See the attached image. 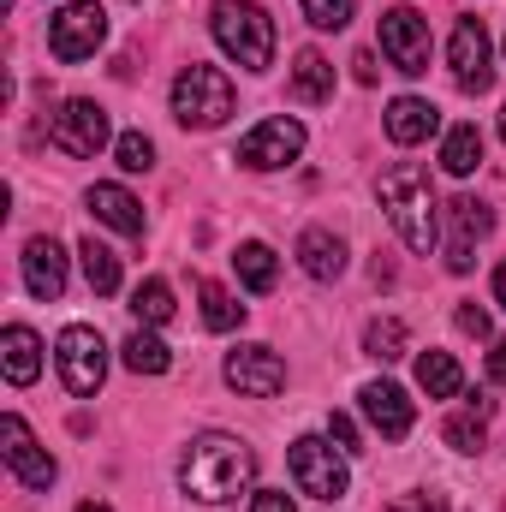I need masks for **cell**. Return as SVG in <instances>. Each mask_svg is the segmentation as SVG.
Masks as SVG:
<instances>
[{
	"instance_id": "cell-1",
	"label": "cell",
	"mask_w": 506,
	"mask_h": 512,
	"mask_svg": "<svg viewBox=\"0 0 506 512\" xmlns=\"http://www.w3.org/2000/svg\"><path fill=\"white\" fill-rule=\"evenodd\" d=\"M256 477V453L239 441V435H197L179 459V483L191 501L203 507H221L233 495H245Z\"/></svg>"
},
{
	"instance_id": "cell-2",
	"label": "cell",
	"mask_w": 506,
	"mask_h": 512,
	"mask_svg": "<svg viewBox=\"0 0 506 512\" xmlns=\"http://www.w3.org/2000/svg\"><path fill=\"white\" fill-rule=\"evenodd\" d=\"M381 209H387V221L399 227V239L417 256L435 251L441 227H435V185H429V167L393 161V167L381 173Z\"/></svg>"
},
{
	"instance_id": "cell-3",
	"label": "cell",
	"mask_w": 506,
	"mask_h": 512,
	"mask_svg": "<svg viewBox=\"0 0 506 512\" xmlns=\"http://www.w3.org/2000/svg\"><path fill=\"white\" fill-rule=\"evenodd\" d=\"M209 30L245 72H268V60H274V18L256 0H215L209 6Z\"/></svg>"
},
{
	"instance_id": "cell-4",
	"label": "cell",
	"mask_w": 506,
	"mask_h": 512,
	"mask_svg": "<svg viewBox=\"0 0 506 512\" xmlns=\"http://www.w3.org/2000/svg\"><path fill=\"white\" fill-rule=\"evenodd\" d=\"M233 78L221 72V66H203V60H191L179 78H173V120L191 131H215L233 120Z\"/></svg>"
},
{
	"instance_id": "cell-5",
	"label": "cell",
	"mask_w": 506,
	"mask_h": 512,
	"mask_svg": "<svg viewBox=\"0 0 506 512\" xmlns=\"http://www.w3.org/2000/svg\"><path fill=\"white\" fill-rule=\"evenodd\" d=\"M102 42H108V12H102L96 0H72V6H60V12L48 18V54L66 60V66L90 60Z\"/></svg>"
},
{
	"instance_id": "cell-6",
	"label": "cell",
	"mask_w": 506,
	"mask_h": 512,
	"mask_svg": "<svg viewBox=\"0 0 506 512\" xmlns=\"http://www.w3.org/2000/svg\"><path fill=\"white\" fill-rule=\"evenodd\" d=\"M54 364H60V382L72 387L78 399H90L102 376H108V340L96 334V328H84V322H72L60 340H54Z\"/></svg>"
},
{
	"instance_id": "cell-7",
	"label": "cell",
	"mask_w": 506,
	"mask_h": 512,
	"mask_svg": "<svg viewBox=\"0 0 506 512\" xmlns=\"http://www.w3.org/2000/svg\"><path fill=\"white\" fill-rule=\"evenodd\" d=\"M381 54H387L405 78H423V72H429V54H435L429 18H417L411 6H387V12H381Z\"/></svg>"
},
{
	"instance_id": "cell-8",
	"label": "cell",
	"mask_w": 506,
	"mask_h": 512,
	"mask_svg": "<svg viewBox=\"0 0 506 512\" xmlns=\"http://www.w3.org/2000/svg\"><path fill=\"white\" fill-rule=\"evenodd\" d=\"M292 477L310 501H340L346 495V459L322 441V435H298L292 441Z\"/></svg>"
},
{
	"instance_id": "cell-9",
	"label": "cell",
	"mask_w": 506,
	"mask_h": 512,
	"mask_svg": "<svg viewBox=\"0 0 506 512\" xmlns=\"http://www.w3.org/2000/svg\"><path fill=\"white\" fill-rule=\"evenodd\" d=\"M298 155H304V126L286 120V114H274V120H262L256 131H245V143H239L233 161H245L256 173H274V167H286V161H298Z\"/></svg>"
},
{
	"instance_id": "cell-10",
	"label": "cell",
	"mask_w": 506,
	"mask_h": 512,
	"mask_svg": "<svg viewBox=\"0 0 506 512\" xmlns=\"http://www.w3.org/2000/svg\"><path fill=\"white\" fill-rule=\"evenodd\" d=\"M54 149H66V155H78V161H90L102 143H108V114L90 102V96H72V102H60V114H54Z\"/></svg>"
},
{
	"instance_id": "cell-11",
	"label": "cell",
	"mask_w": 506,
	"mask_h": 512,
	"mask_svg": "<svg viewBox=\"0 0 506 512\" xmlns=\"http://www.w3.org/2000/svg\"><path fill=\"white\" fill-rule=\"evenodd\" d=\"M447 54H453V78H459V90H465V96H483V90L495 84V66H489V30H483V18H459V24H453V42H447Z\"/></svg>"
},
{
	"instance_id": "cell-12",
	"label": "cell",
	"mask_w": 506,
	"mask_h": 512,
	"mask_svg": "<svg viewBox=\"0 0 506 512\" xmlns=\"http://www.w3.org/2000/svg\"><path fill=\"white\" fill-rule=\"evenodd\" d=\"M0 453H6V465H12V477H18L24 489H48V483H54V459L36 447V435L24 429L18 411L0 417Z\"/></svg>"
},
{
	"instance_id": "cell-13",
	"label": "cell",
	"mask_w": 506,
	"mask_h": 512,
	"mask_svg": "<svg viewBox=\"0 0 506 512\" xmlns=\"http://www.w3.org/2000/svg\"><path fill=\"white\" fill-rule=\"evenodd\" d=\"M447 221H453V239H447V268H453V274H471L477 245L489 239L495 215H489V203H477V197H453V203H447Z\"/></svg>"
},
{
	"instance_id": "cell-14",
	"label": "cell",
	"mask_w": 506,
	"mask_h": 512,
	"mask_svg": "<svg viewBox=\"0 0 506 512\" xmlns=\"http://www.w3.org/2000/svg\"><path fill=\"white\" fill-rule=\"evenodd\" d=\"M227 382L251 399H274L286 387V364L274 358V346H239V352H227Z\"/></svg>"
},
{
	"instance_id": "cell-15",
	"label": "cell",
	"mask_w": 506,
	"mask_h": 512,
	"mask_svg": "<svg viewBox=\"0 0 506 512\" xmlns=\"http://www.w3.org/2000/svg\"><path fill=\"white\" fill-rule=\"evenodd\" d=\"M24 292H30V298H42V304L66 292V251H60L48 233L24 245Z\"/></svg>"
},
{
	"instance_id": "cell-16",
	"label": "cell",
	"mask_w": 506,
	"mask_h": 512,
	"mask_svg": "<svg viewBox=\"0 0 506 512\" xmlns=\"http://www.w3.org/2000/svg\"><path fill=\"white\" fill-rule=\"evenodd\" d=\"M358 399H364V417L376 423V429L387 435V441H405V435H411V423H417V411H411V399H405V387H393V382H370L364 393H358Z\"/></svg>"
},
{
	"instance_id": "cell-17",
	"label": "cell",
	"mask_w": 506,
	"mask_h": 512,
	"mask_svg": "<svg viewBox=\"0 0 506 512\" xmlns=\"http://www.w3.org/2000/svg\"><path fill=\"white\" fill-rule=\"evenodd\" d=\"M90 215H96L102 227L126 233V239H143V203L131 197L126 185H96V191H90Z\"/></svg>"
},
{
	"instance_id": "cell-18",
	"label": "cell",
	"mask_w": 506,
	"mask_h": 512,
	"mask_svg": "<svg viewBox=\"0 0 506 512\" xmlns=\"http://www.w3.org/2000/svg\"><path fill=\"white\" fill-rule=\"evenodd\" d=\"M298 262H304L310 280H340V274H346V245H340V233L304 227V233H298Z\"/></svg>"
},
{
	"instance_id": "cell-19",
	"label": "cell",
	"mask_w": 506,
	"mask_h": 512,
	"mask_svg": "<svg viewBox=\"0 0 506 512\" xmlns=\"http://www.w3.org/2000/svg\"><path fill=\"white\" fill-rule=\"evenodd\" d=\"M0 364H6V382L12 387H30L36 370H42V340H36L24 322H12V328L0 334Z\"/></svg>"
},
{
	"instance_id": "cell-20",
	"label": "cell",
	"mask_w": 506,
	"mask_h": 512,
	"mask_svg": "<svg viewBox=\"0 0 506 512\" xmlns=\"http://www.w3.org/2000/svg\"><path fill=\"white\" fill-rule=\"evenodd\" d=\"M435 126H441V114H435L423 96H399V102H387V137H393V143L411 149V143H423Z\"/></svg>"
},
{
	"instance_id": "cell-21",
	"label": "cell",
	"mask_w": 506,
	"mask_h": 512,
	"mask_svg": "<svg viewBox=\"0 0 506 512\" xmlns=\"http://www.w3.org/2000/svg\"><path fill=\"white\" fill-rule=\"evenodd\" d=\"M286 96H292V102H328V96H334V66H328V54L298 48V66H292Z\"/></svg>"
},
{
	"instance_id": "cell-22",
	"label": "cell",
	"mask_w": 506,
	"mask_h": 512,
	"mask_svg": "<svg viewBox=\"0 0 506 512\" xmlns=\"http://www.w3.org/2000/svg\"><path fill=\"white\" fill-rule=\"evenodd\" d=\"M417 387L429 399H459L465 393V370L453 364V352H423L417 358Z\"/></svg>"
},
{
	"instance_id": "cell-23",
	"label": "cell",
	"mask_w": 506,
	"mask_h": 512,
	"mask_svg": "<svg viewBox=\"0 0 506 512\" xmlns=\"http://www.w3.org/2000/svg\"><path fill=\"white\" fill-rule=\"evenodd\" d=\"M441 167H447L453 179H471V173L483 167V131L477 126H453L447 131V143H441Z\"/></svg>"
},
{
	"instance_id": "cell-24",
	"label": "cell",
	"mask_w": 506,
	"mask_h": 512,
	"mask_svg": "<svg viewBox=\"0 0 506 512\" xmlns=\"http://www.w3.org/2000/svg\"><path fill=\"white\" fill-rule=\"evenodd\" d=\"M78 256H84V280H90V292H96V298H114V292H120V256L108 251L96 233L78 245Z\"/></svg>"
},
{
	"instance_id": "cell-25",
	"label": "cell",
	"mask_w": 506,
	"mask_h": 512,
	"mask_svg": "<svg viewBox=\"0 0 506 512\" xmlns=\"http://www.w3.org/2000/svg\"><path fill=\"white\" fill-rule=\"evenodd\" d=\"M120 358H126V370L131 376H167V364H173V352L149 334V328H137L126 346H120Z\"/></svg>"
},
{
	"instance_id": "cell-26",
	"label": "cell",
	"mask_w": 506,
	"mask_h": 512,
	"mask_svg": "<svg viewBox=\"0 0 506 512\" xmlns=\"http://www.w3.org/2000/svg\"><path fill=\"white\" fill-rule=\"evenodd\" d=\"M233 268H239V280H245L251 292H274V274H280V262H274V251H268L262 239L239 245V251H233Z\"/></svg>"
},
{
	"instance_id": "cell-27",
	"label": "cell",
	"mask_w": 506,
	"mask_h": 512,
	"mask_svg": "<svg viewBox=\"0 0 506 512\" xmlns=\"http://www.w3.org/2000/svg\"><path fill=\"white\" fill-rule=\"evenodd\" d=\"M197 298H203V322H209L215 334H227V328H239V322H245V304H239L221 280H203V286H197Z\"/></svg>"
},
{
	"instance_id": "cell-28",
	"label": "cell",
	"mask_w": 506,
	"mask_h": 512,
	"mask_svg": "<svg viewBox=\"0 0 506 512\" xmlns=\"http://www.w3.org/2000/svg\"><path fill=\"white\" fill-rule=\"evenodd\" d=\"M131 316H137L143 328L173 322V286H167V280H143V286L131 292Z\"/></svg>"
},
{
	"instance_id": "cell-29",
	"label": "cell",
	"mask_w": 506,
	"mask_h": 512,
	"mask_svg": "<svg viewBox=\"0 0 506 512\" xmlns=\"http://www.w3.org/2000/svg\"><path fill=\"white\" fill-rule=\"evenodd\" d=\"M364 352L376 358V364H393V358H405V322H370L364 328Z\"/></svg>"
},
{
	"instance_id": "cell-30",
	"label": "cell",
	"mask_w": 506,
	"mask_h": 512,
	"mask_svg": "<svg viewBox=\"0 0 506 512\" xmlns=\"http://www.w3.org/2000/svg\"><path fill=\"white\" fill-rule=\"evenodd\" d=\"M483 423H489V417L465 411V417H447V429H441V435H447V447H453V453H483Z\"/></svg>"
},
{
	"instance_id": "cell-31",
	"label": "cell",
	"mask_w": 506,
	"mask_h": 512,
	"mask_svg": "<svg viewBox=\"0 0 506 512\" xmlns=\"http://www.w3.org/2000/svg\"><path fill=\"white\" fill-rule=\"evenodd\" d=\"M298 6H304V18H310L316 30H346L352 12H358V0H298Z\"/></svg>"
},
{
	"instance_id": "cell-32",
	"label": "cell",
	"mask_w": 506,
	"mask_h": 512,
	"mask_svg": "<svg viewBox=\"0 0 506 512\" xmlns=\"http://www.w3.org/2000/svg\"><path fill=\"white\" fill-rule=\"evenodd\" d=\"M114 155H120L126 173H149V167H155V143H149L143 131H126V137L114 143Z\"/></svg>"
},
{
	"instance_id": "cell-33",
	"label": "cell",
	"mask_w": 506,
	"mask_h": 512,
	"mask_svg": "<svg viewBox=\"0 0 506 512\" xmlns=\"http://www.w3.org/2000/svg\"><path fill=\"white\" fill-rule=\"evenodd\" d=\"M328 435H334L346 453H364V447H358V423H352L346 411H334V417H328Z\"/></svg>"
},
{
	"instance_id": "cell-34",
	"label": "cell",
	"mask_w": 506,
	"mask_h": 512,
	"mask_svg": "<svg viewBox=\"0 0 506 512\" xmlns=\"http://www.w3.org/2000/svg\"><path fill=\"white\" fill-rule=\"evenodd\" d=\"M251 512H298V507H292V495H286V489H262V495L251 501Z\"/></svg>"
},
{
	"instance_id": "cell-35",
	"label": "cell",
	"mask_w": 506,
	"mask_h": 512,
	"mask_svg": "<svg viewBox=\"0 0 506 512\" xmlns=\"http://www.w3.org/2000/svg\"><path fill=\"white\" fill-rule=\"evenodd\" d=\"M387 512H447V507H441V495H399Z\"/></svg>"
},
{
	"instance_id": "cell-36",
	"label": "cell",
	"mask_w": 506,
	"mask_h": 512,
	"mask_svg": "<svg viewBox=\"0 0 506 512\" xmlns=\"http://www.w3.org/2000/svg\"><path fill=\"white\" fill-rule=\"evenodd\" d=\"M459 328H465V334H477V340H489V316H483L477 304H459Z\"/></svg>"
},
{
	"instance_id": "cell-37",
	"label": "cell",
	"mask_w": 506,
	"mask_h": 512,
	"mask_svg": "<svg viewBox=\"0 0 506 512\" xmlns=\"http://www.w3.org/2000/svg\"><path fill=\"white\" fill-rule=\"evenodd\" d=\"M352 78H358V84H376V54H370V48L352 60Z\"/></svg>"
},
{
	"instance_id": "cell-38",
	"label": "cell",
	"mask_w": 506,
	"mask_h": 512,
	"mask_svg": "<svg viewBox=\"0 0 506 512\" xmlns=\"http://www.w3.org/2000/svg\"><path fill=\"white\" fill-rule=\"evenodd\" d=\"M489 376L506 382V340H495V352H489Z\"/></svg>"
},
{
	"instance_id": "cell-39",
	"label": "cell",
	"mask_w": 506,
	"mask_h": 512,
	"mask_svg": "<svg viewBox=\"0 0 506 512\" xmlns=\"http://www.w3.org/2000/svg\"><path fill=\"white\" fill-rule=\"evenodd\" d=\"M495 304H501V310H506V262H501V268H495Z\"/></svg>"
},
{
	"instance_id": "cell-40",
	"label": "cell",
	"mask_w": 506,
	"mask_h": 512,
	"mask_svg": "<svg viewBox=\"0 0 506 512\" xmlns=\"http://www.w3.org/2000/svg\"><path fill=\"white\" fill-rule=\"evenodd\" d=\"M78 512H108V507H102V501H84V507H78Z\"/></svg>"
},
{
	"instance_id": "cell-41",
	"label": "cell",
	"mask_w": 506,
	"mask_h": 512,
	"mask_svg": "<svg viewBox=\"0 0 506 512\" xmlns=\"http://www.w3.org/2000/svg\"><path fill=\"white\" fill-rule=\"evenodd\" d=\"M501 137H506V108H501Z\"/></svg>"
}]
</instances>
